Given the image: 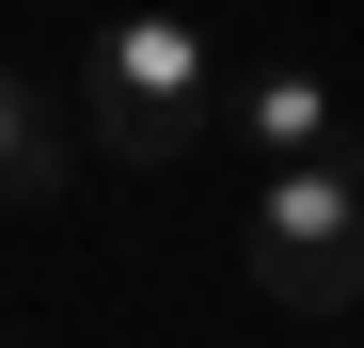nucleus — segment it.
I'll return each instance as SVG.
<instances>
[{"instance_id":"1","label":"nucleus","mask_w":364,"mask_h":348,"mask_svg":"<svg viewBox=\"0 0 364 348\" xmlns=\"http://www.w3.org/2000/svg\"><path fill=\"white\" fill-rule=\"evenodd\" d=\"M80 127H95V158H127V174H159V158H191L206 127H222V48L191 32V16H159V0H143V16H95V48H80Z\"/></svg>"},{"instance_id":"2","label":"nucleus","mask_w":364,"mask_h":348,"mask_svg":"<svg viewBox=\"0 0 364 348\" xmlns=\"http://www.w3.org/2000/svg\"><path fill=\"white\" fill-rule=\"evenodd\" d=\"M237 269H254L269 317H348V301H364V143L269 158L254 222H237Z\"/></svg>"},{"instance_id":"3","label":"nucleus","mask_w":364,"mask_h":348,"mask_svg":"<svg viewBox=\"0 0 364 348\" xmlns=\"http://www.w3.org/2000/svg\"><path fill=\"white\" fill-rule=\"evenodd\" d=\"M80 158H95L80 95H48V80H16V64H0V206H16V222H48V206L80 190Z\"/></svg>"},{"instance_id":"4","label":"nucleus","mask_w":364,"mask_h":348,"mask_svg":"<svg viewBox=\"0 0 364 348\" xmlns=\"http://www.w3.org/2000/svg\"><path fill=\"white\" fill-rule=\"evenodd\" d=\"M237 127H254V158H333V143H364V111H333L317 64H254L237 80Z\"/></svg>"}]
</instances>
